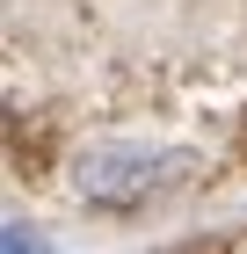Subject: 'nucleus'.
I'll return each mask as SVG.
<instances>
[{
  "instance_id": "f03ea898",
  "label": "nucleus",
  "mask_w": 247,
  "mask_h": 254,
  "mask_svg": "<svg viewBox=\"0 0 247 254\" xmlns=\"http://www.w3.org/2000/svg\"><path fill=\"white\" fill-rule=\"evenodd\" d=\"M7 254H51V247H44L29 225H15V233H7Z\"/></svg>"
},
{
  "instance_id": "f257e3e1",
  "label": "nucleus",
  "mask_w": 247,
  "mask_h": 254,
  "mask_svg": "<svg viewBox=\"0 0 247 254\" xmlns=\"http://www.w3.org/2000/svg\"><path fill=\"white\" fill-rule=\"evenodd\" d=\"M182 167H189V160L167 153V145H87V153L73 160V189L87 196V203H102V211H131V203L160 196Z\"/></svg>"
}]
</instances>
